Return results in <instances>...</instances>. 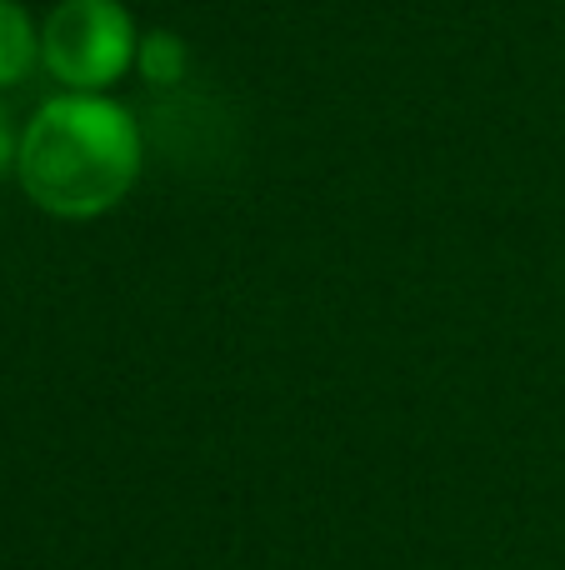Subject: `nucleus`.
I'll list each match as a JSON object with an SVG mask.
<instances>
[{
  "instance_id": "obj_1",
  "label": "nucleus",
  "mask_w": 565,
  "mask_h": 570,
  "mask_svg": "<svg viewBox=\"0 0 565 570\" xmlns=\"http://www.w3.org/2000/svg\"><path fill=\"white\" fill-rule=\"evenodd\" d=\"M140 126L120 100L66 90L26 120L16 146L20 190L46 216L96 220L116 210L140 180Z\"/></svg>"
},
{
  "instance_id": "obj_2",
  "label": "nucleus",
  "mask_w": 565,
  "mask_h": 570,
  "mask_svg": "<svg viewBox=\"0 0 565 570\" xmlns=\"http://www.w3.org/2000/svg\"><path fill=\"white\" fill-rule=\"evenodd\" d=\"M136 56L140 36L120 0H56L40 26V66L66 90L106 96Z\"/></svg>"
},
{
  "instance_id": "obj_3",
  "label": "nucleus",
  "mask_w": 565,
  "mask_h": 570,
  "mask_svg": "<svg viewBox=\"0 0 565 570\" xmlns=\"http://www.w3.org/2000/svg\"><path fill=\"white\" fill-rule=\"evenodd\" d=\"M40 66V30L26 16V6L0 0V90L20 86Z\"/></svg>"
},
{
  "instance_id": "obj_4",
  "label": "nucleus",
  "mask_w": 565,
  "mask_h": 570,
  "mask_svg": "<svg viewBox=\"0 0 565 570\" xmlns=\"http://www.w3.org/2000/svg\"><path fill=\"white\" fill-rule=\"evenodd\" d=\"M136 66H140V76L150 80V86H176L180 76H186V46H180V36H146L140 40V56H136Z\"/></svg>"
},
{
  "instance_id": "obj_5",
  "label": "nucleus",
  "mask_w": 565,
  "mask_h": 570,
  "mask_svg": "<svg viewBox=\"0 0 565 570\" xmlns=\"http://www.w3.org/2000/svg\"><path fill=\"white\" fill-rule=\"evenodd\" d=\"M16 146H20V140H10L6 116H0V170H6V166H16Z\"/></svg>"
}]
</instances>
